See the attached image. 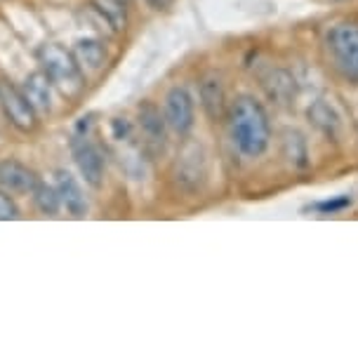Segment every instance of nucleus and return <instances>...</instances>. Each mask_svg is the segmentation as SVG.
<instances>
[{
  "instance_id": "nucleus-1",
  "label": "nucleus",
  "mask_w": 358,
  "mask_h": 360,
  "mask_svg": "<svg viewBox=\"0 0 358 360\" xmlns=\"http://www.w3.org/2000/svg\"><path fill=\"white\" fill-rule=\"evenodd\" d=\"M226 120L229 134L241 155L260 158L267 153L269 141H271V123L260 99H255L252 94H238L229 104Z\"/></svg>"
},
{
  "instance_id": "nucleus-2",
  "label": "nucleus",
  "mask_w": 358,
  "mask_h": 360,
  "mask_svg": "<svg viewBox=\"0 0 358 360\" xmlns=\"http://www.w3.org/2000/svg\"><path fill=\"white\" fill-rule=\"evenodd\" d=\"M38 62L47 73V78L52 80V85L59 87L66 97H76V94L85 87V73L78 66L73 52L64 50L57 43L40 45L38 50Z\"/></svg>"
},
{
  "instance_id": "nucleus-3",
  "label": "nucleus",
  "mask_w": 358,
  "mask_h": 360,
  "mask_svg": "<svg viewBox=\"0 0 358 360\" xmlns=\"http://www.w3.org/2000/svg\"><path fill=\"white\" fill-rule=\"evenodd\" d=\"M326 45L337 69L349 80H356L358 83V24L356 22L335 24L328 31Z\"/></svg>"
},
{
  "instance_id": "nucleus-4",
  "label": "nucleus",
  "mask_w": 358,
  "mask_h": 360,
  "mask_svg": "<svg viewBox=\"0 0 358 360\" xmlns=\"http://www.w3.org/2000/svg\"><path fill=\"white\" fill-rule=\"evenodd\" d=\"M163 115L167 120V127L172 132H177L179 137H186L191 132L196 123V108H193V97L184 85L170 87V92L165 94L163 101Z\"/></svg>"
},
{
  "instance_id": "nucleus-5",
  "label": "nucleus",
  "mask_w": 358,
  "mask_h": 360,
  "mask_svg": "<svg viewBox=\"0 0 358 360\" xmlns=\"http://www.w3.org/2000/svg\"><path fill=\"white\" fill-rule=\"evenodd\" d=\"M0 106H3L5 118L10 120L12 127H17L19 132H33L38 125L36 108L31 106V101L24 97L22 90H17L10 83H0Z\"/></svg>"
},
{
  "instance_id": "nucleus-6",
  "label": "nucleus",
  "mask_w": 358,
  "mask_h": 360,
  "mask_svg": "<svg viewBox=\"0 0 358 360\" xmlns=\"http://www.w3.org/2000/svg\"><path fill=\"white\" fill-rule=\"evenodd\" d=\"M73 158H76V165L83 174L85 184H90L92 188H99L101 181H104V155L97 146L92 144L85 134L73 139Z\"/></svg>"
},
{
  "instance_id": "nucleus-7",
  "label": "nucleus",
  "mask_w": 358,
  "mask_h": 360,
  "mask_svg": "<svg viewBox=\"0 0 358 360\" xmlns=\"http://www.w3.org/2000/svg\"><path fill=\"white\" fill-rule=\"evenodd\" d=\"M174 179L186 191H196L203 179H205V155H203L200 146H186L181 151L177 167H174Z\"/></svg>"
},
{
  "instance_id": "nucleus-8",
  "label": "nucleus",
  "mask_w": 358,
  "mask_h": 360,
  "mask_svg": "<svg viewBox=\"0 0 358 360\" xmlns=\"http://www.w3.org/2000/svg\"><path fill=\"white\" fill-rule=\"evenodd\" d=\"M137 120L146 144L153 148H163L167 139V120L160 113V108L153 101H141L137 108Z\"/></svg>"
},
{
  "instance_id": "nucleus-9",
  "label": "nucleus",
  "mask_w": 358,
  "mask_h": 360,
  "mask_svg": "<svg viewBox=\"0 0 358 360\" xmlns=\"http://www.w3.org/2000/svg\"><path fill=\"white\" fill-rule=\"evenodd\" d=\"M38 181L36 172L24 162L0 160V188H5L8 193H31Z\"/></svg>"
},
{
  "instance_id": "nucleus-10",
  "label": "nucleus",
  "mask_w": 358,
  "mask_h": 360,
  "mask_svg": "<svg viewBox=\"0 0 358 360\" xmlns=\"http://www.w3.org/2000/svg\"><path fill=\"white\" fill-rule=\"evenodd\" d=\"M262 87H264L267 97L279 106L293 104L297 97V80L286 69H271L262 78Z\"/></svg>"
},
{
  "instance_id": "nucleus-11",
  "label": "nucleus",
  "mask_w": 358,
  "mask_h": 360,
  "mask_svg": "<svg viewBox=\"0 0 358 360\" xmlns=\"http://www.w3.org/2000/svg\"><path fill=\"white\" fill-rule=\"evenodd\" d=\"M198 97H200V106L205 115L210 120H222L229 111V104H226V92H224V85L217 76H207L200 80V87H198Z\"/></svg>"
},
{
  "instance_id": "nucleus-12",
  "label": "nucleus",
  "mask_w": 358,
  "mask_h": 360,
  "mask_svg": "<svg viewBox=\"0 0 358 360\" xmlns=\"http://www.w3.org/2000/svg\"><path fill=\"white\" fill-rule=\"evenodd\" d=\"M55 188L59 193V202H62V207L69 212L71 217H85L87 212V198L83 193V188L80 184L69 172H64V169H59L57 172V179H55Z\"/></svg>"
},
{
  "instance_id": "nucleus-13",
  "label": "nucleus",
  "mask_w": 358,
  "mask_h": 360,
  "mask_svg": "<svg viewBox=\"0 0 358 360\" xmlns=\"http://www.w3.org/2000/svg\"><path fill=\"white\" fill-rule=\"evenodd\" d=\"M281 153L286 162L293 169H307L309 162H312V153H309V141L307 137L295 130V127H286L283 130V137H281Z\"/></svg>"
},
{
  "instance_id": "nucleus-14",
  "label": "nucleus",
  "mask_w": 358,
  "mask_h": 360,
  "mask_svg": "<svg viewBox=\"0 0 358 360\" xmlns=\"http://www.w3.org/2000/svg\"><path fill=\"white\" fill-rule=\"evenodd\" d=\"M24 97L31 101L36 113H50L52 111V80L47 78L45 71L31 73L22 85Z\"/></svg>"
},
{
  "instance_id": "nucleus-15",
  "label": "nucleus",
  "mask_w": 358,
  "mask_h": 360,
  "mask_svg": "<svg viewBox=\"0 0 358 360\" xmlns=\"http://www.w3.org/2000/svg\"><path fill=\"white\" fill-rule=\"evenodd\" d=\"M309 120L314 123V127L319 130L321 134H326L328 139H337L340 137V130H342V118L337 113V108L330 104L326 99H316L312 106H309Z\"/></svg>"
},
{
  "instance_id": "nucleus-16",
  "label": "nucleus",
  "mask_w": 358,
  "mask_h": 360,
  "mask_svg": "<svg viewBox=\"0 0 358 360\" xmlns=\"http://www.w3.org/2000/svg\"><path fill=\"white\" fill-rule=\"evenodd\" d=\"M73 57H76L78 66L85 71H99L106 64V50L97 38H80L76 47H73Z\"/></svg>"
},
{
  "instance_id": "nucleus-17",
  "label": "nucleus",
  "mask_w": 358,
  "mask_h": 360,
  "mask_svg": "<svg viewBox=\"0 0 358 360\" xmlns=\"http://www.w3.org/2000/svg\"><path fill=\"white\" fill-rule=\"evenodd\" d=\"M92 8L113 31L125 29V24H127L125 3H120V0H92Z\"/></svg>"
},
{
  "instance_id": "nucleus-18",
  "label": "nucleus",
  "mask_w": 358,
  "mask_h": 360,
  "mask_svg": "<svg viewBox=\"0 0 358 360\" xmlns=\"http://www.w3.org/2000/svg\"><path fill=\"white\" fill-rule=\"evenodd\" d=\"M31 195H33V202H36V207L43 214H57V210L62 207L57 188L50 186V184H45V181H38L36 188L31 191Z\"/></svg>"
},
{
  "instance_id": "nucleus-19",
  "label": "nucleus",
  "mask_w": 358,
  "mask_h": 360,
  "mask_svg": "<svg viewBox=\"0 0 358 360\" xmlns=\"http://www.w3.org/2000/svg\"><path fill=\"white\" fill-rule=\"evenodd\" d=\"M19 217V210L15 205V200L10 198V193L5 188H0V221H10V219H17Z\"/></svg>"
},
{
  "instance_id": "nucleus-20",
  "label": "nucleus",
  "mask_w": 358,
  "mask_h": 360,
  "mask_svg": "<svg viewBox=\"0 0 358 360\" xmlns=\"http://www.w3.org/2000/svg\"><path fill=\"white\" fill-rule=\"evenodd\" d=\"M351 202V198H337V200H326V202H319L316 205V210L319 212H340V210H344Z\"/></svg>"
},
{
  "instance_id": "nucleus-21",
  "label": "nucleus",
  "mask_w": 358,
  "mask_h": 360,
  "mask_svg": "<svg viewBox=\"0 0 358 360\" xmlns=\"http://www.w3.org/2000/svg\"><path fill=\"white\" fill-rule=\"evenodd\" d=\"M111 127H113V137H116V139L123 141V139L130 137V123H127L125 118H113Z\"/></svg>"
},
{
  "instance_id": "nucleus-22",
  "label": "nucleus",
  "mask_w": 358,
  "mask_h": 360,
  "mask_svg": "<svg viewBox=\"0 0 358 360\" xmlns=\"http://www.w3.org/2000/svg\"><path fill=\"white\" fill-rule=\"evenodd\" d=\"M148 3H151L156 10H163V8H167V5L172 3V0H148Z\"/></svg>"
},
{
  "instance_id": "nucleus-23",
  "label": "nucleus",
  "mask_w": 358,
  "mask_h": 360,
  "mask_svg": "<svg viewBox=\"0 0 358 360\" xmlns=\"http://www.w3.org/2000/svg\"><path fill=\"white\" fill-rule=\"evenodd\" d=\"M120 3H127V0H120Z\"/></svg>"
},
{
  "instance_id": "nucleus-24",
  "label": "nucleus",
  "mask_w": 358,
  "mask_h": 360,
  "mask_svg": "<svg viewBox=\"0 0 358 360\" xmlns=\"http://www.w3.org/2000/svg\"><path fill=\"white\" fill-rule=\"evenodd\" d=\"M340 3H342V0H340Z\"/></svg>"
}]
</instances>
